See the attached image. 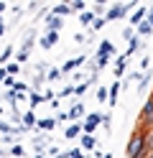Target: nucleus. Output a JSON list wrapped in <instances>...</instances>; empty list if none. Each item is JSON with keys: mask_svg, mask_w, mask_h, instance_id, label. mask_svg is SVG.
I'll use <instances>...</instances> for the list:
<instances>
[{"mask_svg": "<svg viewBox=\"0 0 153 158\" xmlns=\"http://www.w3.org/2000/svg\"><path fill=\"white\" fill-rule=\"evenodd\" d=\"M125 158H148V130H138L130 135L128 148H125Z\"/></svg>", "mask_w": 153, "mask_h": 158, "instance_id": "obj_1", "label": "nucleus"}, {"mask_svg": "<svg viewBox=\"0 0 153 158\" xmlns=\"http://www.w3.org/2000/svg\"><path fill=\"white\" fill-rule=\"evenodd\" d=\"M151 125H153V97L146 100V105H143V110H140V117H138V127L140 130H148Z\"/></svg>", "mask_w": 153, "mask_h": 158, "instance_id": "obj_2", "label": "nucleus"}, {"mask_svg": "<svg viewBox=\"0 0 153 158\" xmlns=\"http://www.w3.org/2000/svg\"><path fill=\"white\" fill-rule=\"evenodd\" d=\"M133 5H135V3H120V5H112L110 10L105 13V21H117V18H122Z\"/></svg>", "mask_w": 153, "mask_h": 158, "instance_id": "obj_3", "label": "nucleus"}, {"mask_svg": "<svg viewBox=\"0 0 153 158\" xmlns=\"http://www.w3.org/2000/svg\"><path fill=\"white\" fill-rule=\"evenodd\" d=\"M102 123V115H97V112H92V115H87V120H84V125H82V133L84 135H92L97 130V125Z\"/></svg>", "mask_w": 153, "mask_h": 158, "instance_id": "obj_4", "label": "nucleus"}, {"mask_svg": "<svg viewBox=\"0 0 153 158\" xmlns=\"http://www.w3.org/2000/svg\"><path fill=\"white\" fill-rule=\"evenodd\" d=\"M59 28H61V18L56 15H46V33H59Z\"/></svg>", "mask_w": 153, "mask_h": 158, "instance_id": "obj_5", "label": "nucleus"}, {"mask_svg": "<svg viewBox=\"0 0 153 158\" xmlns=\"http://www.w3.org/2000/svg\"><path fill=\"white\" fill-rule=\"evenodd\" d=\"M82 61H84V56H77V59H66V61H64V66H61V72H64V74L74 72V69H77Z\"/></svg>", "mask_w": 153, "mask_h": 158, "instance_id": "obj_6", "label": "nucleus"}, {"mask_svg": "<svg viewBox=\"0 0 153 158\" xmlns=\"http://www.w3.org/2000/svg\"><path fill=\"white\" fill-rule=\"evenodd\" d=\"M56 41H59V33H46V36H41V46H44V48L56 46Z\"/></svg>", "mask_w": 153, "mask_h": 158, "instance_id": "obj_7", "label": "nucleus"}, {"mask_svg": "<svg viewBox=\"0 0 153 158\" xmlns=\"http://www.w3.org/2000/svg\"><path fill=\"white\" fill-rule=\"evenodd\" d=\"M138 46H140V38H138V36H133V38H130V41H128V51H125V54H122V56H125V59H130L133 54H135V51H138Z\"/></svg>", "mask_w": 153, "mask_h": 158, "instance_id": "obj_8", "label": "nucleus"}, {"mask_svg": "<svg viewBox=\"0 0 153 158\" xmlns=\"http://www.w3.org/2000/svg\"><path fill=\"white\" fill-rule=\"evenodd\" d=\"M71 13V5L69 3H59L54 10H51V15H56V18H61V15H69Z\"/></svg>", "mask_w": 153, "mask_h": 158, "instance_id": "obj_9", "label": "nucleus"}, {"mask_svg": "<svg viewBox=\"0 0 153 158\" xmlns=\"http://www.w3.org/2000/svg\"><path fill=\"white\" fill-rule=\"evenodd\" d=\"M115 54V46H112L110 41H102L100 44V51H97V56H112Z\"/></svg>", "mask_w": 153, "mask_h": 158, "instance_id": "obj_10", "label": "nucleus"}, {"mask_svg": "<svg viewBox=\"0 0 153 158\" xmlns=\"http://www.w3.org/2000/svg\"><path fill=\"white\" fill-rule=\"evenodd\" d=\"M120 89H122V84H120V82H115V84L110 87V107H112V105H117V94H120Z\"/></svg>", "mask_w": 153, "mask_h": 158, "instance_id": "obj_11", "label": "nucleus"}, {"mask_svg": "<svg viewBox=\"0 0 153 158\" xmlns=\"http://www.w3.org/2000/svg\"><path fill=\"white\" fill-rule=\"evenodd\" d=\"M125 61H128L125 56H117L115 66H112V69H115V74H117V77H122V74H125Z\"/></svg>", "mask_w": 153, "mask_h": 158, "instance_id": "obj_12", "label": "nucleus"}, {"mask_svg": "<svg viewBox=\"0 0 153 158\" xmlns=\"http://www.w3.org/2000/svg\"><path fill=\"white\" fill-rule=\"evenodd\" d=\"M82 115H84V105H74V107H71V112H69V120H77V117H82Z\"/></svg>", "mask_w": 153, "mask_h": 158, "instance_id": "obj_13", "label": "nucleus"}, {"mask_svg": "<svg viewBox=\"0 0 153 158\" xmlns=\"http://www.w3.org/2000/svg\"><path fill=\"white\" fill-rule=\"evenodd\" d=\"M97 145L95 140V135H82V148H87V151H92V148Z\"/></svg>", "mask_w": 153, "mask_h": 158, "instance_id": "obj_14", "label": "nucleus"}, {"mask_svg": "<svg viewBox=\"0 0 153 158\" xmlns=\"http://www.w3.org/2000/svg\"><path fill=\"white\" fill-rule=\"evenodd\" d=\"M79 21H82V23H84V26H89V23H95V21H97V18H95V13H92V10H89V13L84 10V13H79Z\"/></svg>", "mask_w": 153, "mask_h": 158, "instance_id": "obj_15", "label": "nucleus"}, {"mask_svg": "<svg viewBox=\"0 0 153 158\" xmlns=\"http://www.w3.org/2000/svg\"><path fill=\"white\" fill-rule=\"evenodd\" d=\"M79 133H82V125H77V123L66 127V138H69V140H71V138H77Z\"/></svg>", "mask_w": 153, "mask_h": 158, "instance_id": "obj_16", "label": "nucleus"}, {"mask_svg": "<svg viewBox=\"0 0 153 158\" xmlns=\"http://www.w3.org/2000/svg\"><path fill=\"white\" fill-rule=\"evenodd\" d=\"M143 15H146V8H138V10H135V15L130 18V23H133V26H135V23L140 26V23H143Z\"/></svg>", "mask_w": 153, "mask_h": 158, "instance_id": "obj_17", "label": "nucleus"}, {"mask_svg": "<svg viewBox=\"0 0 153 158\" xmlns=\"http://www.w3.org/2000/svg\"><path fill=\"white\" fill-rule=\"evenodd\" d=\"M36 125L41 127V130H51V127H54V125H56V120H54V117H49V120H38Z\"/></svg>", "mask_w": 153, "mask_h": 158, "instance_id": "obj_18", "label": "nucleus"}, {"mask_svg": "<svg viewBox=\"0 0 153 158\" xmlns=\"http://www.w3.org/2000/svg\"><path fill=\"white\" fill-rule=\"evenodd\" d=\"M38 120H36V117H33V112H26L23 115V125H26V130H28V127H33Z\"/></svg>", "mask_w": 153, "mask_h": 158, "instance_id": "obj_19", "label": "nucleus"}, {"mask_svg": "<svg viewBox=\"0 0 153 158\" xmlns=\"http://www.w3.org/2000/svg\"><path fill=\"white\" fill-rule=\"evenodd\" d=\"M69 5H71V10H77V13H84V8H87L84 0H74V3H69Z\"/></svg>", "mask_w": 153, "mask_h": 158, "instance_id": "obj_20", "label": "nucleus"}, {"mask_svg": "<svg viewBox=\"0 0 153 158\" xmlns=\"http://www.w3.org/2000/svg\"><path fill=\"white\" fill-rule=\"evenodd\" d=\"M95 64H97V69L107 66V64H110V56H97V59H95Z\"/></svg>", "mask_w": 153, "mask_h": 158, "instance_id": "obj_21", "label": "nucleus"}, {"mask_svg": "<svg viewBox=\"0 0 153 158\" xmlns=\"http://www.w3.org/2000/svg\"><path fill=\"white\" fill-rule=\"evenodd\" d=\"M138 31H140V33H151V31H153V26H151L148 21H143V23L138 26Z\"/></svg>", "mask_w": 153, "mask_h": 158, "instance_id": "obj_22", "label": "nucleus"}, {"mask_svg": "<svg viewBox=\"0 0 153 158\" xmlns=\"http://www.w3.org/2000/svg\"><path fill=\"white\" fill-rule=\"evenodd\" d=\"M10 54H13V48H10V46H8V48H5V51H3V54H0V64H5V61H8V59H10Z\"/></svg>", "mask_w": 153, "mask_h": 158, "instance_id": "obj_23", "label": "nucleus"}, {"mask_svg": "<svg viewBox=\"0 0 153 158\" xmlns=\"http://www.w3.org/2000/svg\"><path fill=\"white\" fill-rule=\"evenodd\" d=\"M20 72V64H8V77H13Z\"/></svg>", "mask_w": 153, "mask_h": 158, "instance_id": "obj_24", "label": "nucleus"}, {"mask_svg": "<svg viewBox=\"0 0 153 158\" xmlns=\"http://www.w3.org/2000/svg\"><path fill=\"white\" fill-rule=\"evenodd\" d=\"M148 82H151V77L146 74V77L140 79V87H138V92H146V87H148Z\"/></svg>", "mask_w": 153, "mask_h": 158, "instance_id": "obj_25", "label": "nucleus"}, {"mask_svg": "<svg viewBox=\"0 0 153 158\" xmlns=\"http://www.w3.org/2000/svg\"><path fill=\"white\" fill-rule=\"evenodd\" d=\"M97 100H100V102L107 100V89H105V87H100V89H97Z\"/></svg>", "mask_w": 153, "mask_h": 158, "instance_id": "obj_26", "label": "nucleus"}, {"mask_svg": "<svg viewBox=\"0 0 153 158\" xmlns=\"http://www.w3.org/2000/svg\"><path fill=\"white\" fill-rule=\"evenodd\" d=\"M105 23H107V21H105V18H97V21H95V23H92V28H95V31H100V28H105Z\"/></svg>", "mask_w": 153, "mask_h": 158, "instance_id": "obj_27", "label": "nucleus"}, {"mask_svg": "<svg viewBox=\"0 0 153 158\" xmlns=\"http://www.w3.org/2000/svg\"><path fill=\"white\" fill-rule=\"evenodd\" d=\"M10 153H13L15 158H18V156H23V145H13V148H10Z\"/></svg>", "mask_w": 153, "mask_h": 158, "instance_id": "obj_28", "label": "nucleus"}, {"mask_svg": "<svg viewBox=\"0 0 153 158\" xmlns=\"http://www.w3.org/2000/svg\"><path fill=\"white\" fill-rule=\"evenodd\" d=\"M28 89V84H23V82H15V87H13V92H26Z\"/></svg>", "mask_w": 153, "mask_h": 158, "instance_id": "obj_29", "label": "nucleus"}, {"mask_svg": "<svg viewBox=\"0 0 153 158\" xmlns=\"http://www.w3.org/2000/svg\"><path fill=\"white\" fill-rule=\"evenodd\" d=\"M87 87H89V84H79V87H74V94H84Z\"/></svg>", "mask_w": 153, "mask_h": 158, "instance_id": "obj_30", "label": "nucleus"}, {"mask_svg": "<svg viewBox=\"0 0 153 158\" xmlns=\"http://www.w3.org/2000/svg\"><path fill=\"white\" fill-rule=\"evenodd\" d=\"M133 36H135V33H133V28H125V31H122V38H125V41H130Z\"/></svg>", "mask_w": 153, "mask_h": 158, "instance_id": "obj_31", "label": "nucleus"}, {"mask_svg": "<svg viewBox=\"0 0 153 158\" xmlns=\"http://www.w3.org/2000/svg\"><path fill=\"white\" fill-rule=\"evenodd\" d=\"M41 100H46V97H41V94H31V105H38Z\"/></svg>", "mask_w": 153, "mask_h": 158, "instance_id": "obj_32", "label": "nucleus"}, {"mask_svg": "<svg viewBox=\"0 0 153 158\" xmlns=\"http://www.w3.org/2000/svg\"><path fill=\"white\" fill-rule=\"evenodd\" d=\"M5 87H10V89H13V87H15V79H13V77H5Z\"/></svg>", "mask_w": 153, "mask_h": 158, "instance_id": "obj_33", "label": "nucleus"}, {"mask_svg": "<svg viewBox=\"0 0 153 158\" xmlns=\"http://www.w3.org/2000/svg\"><path fill=\"white\" fill-rule=\"evenodd\" d=\"M69 94H74V87H66V89H61V97H69Z\"/></svg>", "mask_w": 153, "mask_h": 158, "instance_id": "obj_34", "label": "nucleus"}, {"mask_svg": "<svg viewBox=\"0 0 153 158\" xmlns=\"http://www.w3.org/2000/svg\"><path fill=\"white\" fill-rule=\"evenodd\" d=\"M61 72H59V69H49V79H56Z\"/></svg>", "mask_w": 153, "mask_h": 158, "instance_id": "obj_35", "label": "nucleus"}, {"mask_svg": "<svg viewBox=\"0 0 153 158\" xmlns=\"http://www.w3.org/2000/svg\"><path fill=\"white\" fill-rule=\"evenodd\" d=\"M69 158H84V156H82L79 151H71V153H69Z\"/></svg>", "mask_w": 153, "mask_h": 158, "instance_id": "obj_36", "label": "nucleus"}, {"mask_svg": "<svg viewBox=\"0 0 153 158\" xmlns=\"http://www.w3.org/2000/svg\"><path fill=\"white\" fill-rule=\"evenodd\" d=\"M8 77V69H0V79H5Z\"/></svg>", "mask_w": 153, "mask_h": 158, "instance_id": "obj_37", "label": "nucleus"}, {"mask_svg": "<svg viewBox=\"0 0 153 158\" xmlns=\"http://www.w3.org/2000/svg\"><path fill=\"white\" fill-rule=\"evenodd\" d=\"M5 8H8L5 3H0V15H3V13H5Z\"/></svg>", "mask_w": 153, "mask_h": 158, "instance_id": "obj_38", "label": "nucleus"}, {"mask_svg": "<svg viewBox=\"0 0 153 158\" xmlns=\"http://www.w3.org/2000/svg\"><path fill=\"white\" fill-rule=\"evenodd\" d=\"M148 23H151V26H153V10H151V13H148Z\"/></svg>", "mask_w": 153, "mask_h": 158, "instance_id": "obj_39", "label": "nucleus"}, {"mask_svg": "<svg viewBox=\"0 0 153 158\" xmlns=\"http://www.w3.org/2000/svg\"><path fill=\"white\" fill-rule=\"evenodd\" d=\"M102 158H112V153H105V156H102Z\"/></svg>", "mask_w": 153, "mask_h": 158, "instance_id": "obj_40", "label": "nucleus"}, {"mask_svg": "<svg viewBox=\"0 0 153 158\" xmlns=\"http://www.w3.org/2000/svg\"><path fill=\"white\" fill-rule=\"evenodd\" d=\"M0 156H5V151H3V148H0Z\"/></svg>", "mask_w": 153, "mask_h": 158, "instance_id": "obj_41", "label": "nucleus"}, {"mask_svg": "<svg viewBox=\"0 0 153 158\" xmlns=\"http://www.w3.org/2000/svg\"><path fill=\"white\" fill-rule=\"evenodd\" d=\"M148 158H153V151H151V153H148Z\"/></svg>", "mask_w": 153, "mask_h": 158, "instance_id": "obj_42", "label": "nucleus"}, {"mask_svg": "<svg viewBox=\"0 0 153 158\" xmlns=\"http://www.w3.org/2000/svg\"><path fill=\"white\" fill-rule=\"evenodd\" d=\"M36 158H41V156H36Z\"/></svg>", "mask_w": 153, "mask_h": 158, "instance_id": "obj_43", "label": "nucleus"}, {"mask_svg": "<svg viewBox=\"0 0 153 158\" xmlns=\"http://www.w3.org/2000/svg\"><path fill=\"white\" fill-rule=\"evenodd\" d=\"M151 97H153V94H151Z\"/></svg>", "mask_w": 153, "mask_h": 158, "instance_id": "obj_44", "label": "nucleus"}]
</instances>
